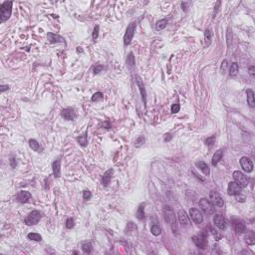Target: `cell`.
I'll return each instance as SVG.
<instances>
[{
  "label": "cell",
  "mask_w": 255,
  "mask_h": 255,
  "mask_svg": "<svg viewBox=\"0 0 255 255\" xmlns=\"http://www.w3.org/2000/svg\"><path fill=\"white\" fill-rule=\"evenodd\" d=\"M136 82H137V86H138L140 95H142V98H143V103H145V106L146 105V89H145V86H143V83L142 79L139 77V76H136Z\"/></svg>",
  "instance_id": "5bb4252c"
},
{
  "label": "cell",
  "mask_w": 255,
  "mask_h": 255,
  "mask_svg": "<svg viewBox=\"0 0 255 255\" xmlns=\"http://www.w3.org/2000/svg\"><path fill=\"white\" fill-rule=\"evenodd\" d=\"M151 231L155 236H159V235H161L162 233V228L158 223H153L152 227H151Z\"/></svg>",
  "instance_id": "484cf974"
},
{
  "label": "cell",
  "mask_w": 255,
  "mask_h": 255,
  "mask_svg": "<svg viewBox=\"0 0 255 255\" xmlns=\"http://www.w3.org/2000/svg\"><path fill=\"white\" fill-rule=\"evenodd\" d=\"M192 241L194 243L197 245V247L201 248V249H205L207 245V241H206V235H205L204 232L198 234V235H194L192 236Z\"/></svg>",
  "instance_id": "5b68a950"
},
{
  "label": "cell",
  "mask_w": 255,
  "mask_h": 255,
  "mask_svg": "<svg viewBox=\"0 0 255 255\" xmlns=\"http://www.w3.org/2000/svg\"><path fill=\"white\" fill-rule=\"evenodd\" d=\"M127 64L129 65L130 67H133L134 65H135V57H134V54H133V53H130L129 56H128Z\"/></svg>",
  "instance_id": "d590c367"
},
{
  "label": "cell",
  "mask_w": 255,
  "mask_h": 255,
  "mask_svg": "<svg viewBox=\"0 0 255 255\" xmlns=\"http://www.w3.org/2000/svg\"><path fill=\"white\" fill-rule=\"evenodd\" d=\"M247 95V104L249 105V107L253 108L255 106V97H254V92L251 89H248L246 91Z\"/></svg>",
  "instance_id": "7402d4cb"
},
{
  "label": "cell",
  "mask_w": 255,
  "mask_h": 255,
  "mask_svg": "<svg viewBox=\"0 0 255 255\" xmlns=\"http://www.w3.org/2000/svg\"><path fill=\"white\" fill-rule=\"evenodd\" d=\"M12 1H5L0 6V21L5 22L11 16Z\"/></svg>",
  "instance_id": "7a4b0ae2"
},
{
  "label": "cell",
  "mask_w": 255,
  "mask_h": 255,
  "mask_svg": "<svg viewBox=\"0 0 255 255\" xmlns=\"http://www.w3.org/2000/svg\"><path fill=\"white\" fill-rule=\"evenodd\" d=\"M163 216H165V221L171 225L172 231L175 233L178 231V224H176V217H175V210L171 206H168V205H165L163 207Z\"/></svg>",
  "instance_id": "6da1fadb"
},
{
  "label": "cell",
  "mask_w": 255,
  "mask_h": 255,
  "mask_svg": "<svg viewBox=\"0 0 255 255\" xmlns=\"http://www.w3.org/2000/svg\"><path fill=\"white\" fill-rule=\"evenodd\" d=\"M232 225H233L234 230L237 232V233H242V232L245 231V224L242 221L239 219H232Z\"/></svg>",
  "instance_id": "ac0fdd59"
},
{
  "label": "cell",
  "mask_w": 255,
  "mask_h": 255,
  "mask_svg": "<svg viewBox=\"0 0 255 255\" xmlns=\"http://www.w3.org/2000/svg\"><path fill=\"white\" fill-rule=\"evenodd\" d=\"M249 74L251 75V76H254V74H255V67L251 66L249 68Z\"/></svg>",
  "instance_id": "7dc6e473"
},
{
  "label": "cell",
  "mask_w": 255,
  "mask_h": 255,
  "mask_svg": "<svg viewBox=\"0 0 255 255\" xmlns=\"http://www.w3.org/2000/svg\"><path fill=\"white\" fill-rule=\"evenodd\" d=\"M27 237H28V239L34 240V241H41V239H42L41 235L38 234V233H35V232H31V233H29L27 235Z\"/></svg>",
  "instance_id": "1f68e13d"
},
{
  "label": "cell",
  "mask_w": 255,
  "mask_h": 255,
  "mask_svg": "<svg viewBox=\"0 0 255 255\" xmlns=\"http://www.w3.org/2000/svg\"><path fill=\"white\" fill-rule=\"evenodd\" d=\"M112 175H113V169L109 168L108 171H106L104 172L103 178H102V182L104 186H108L110 184L111 179H112Z\"/></svg>",
  "instance_id": "d6986e66"
},
{
  "label": "cell",
  "mask_w": 255,
  "mask_h": 255,
  "mask_svg": "<svg viewBox=\"0 0 255 255\" xmlns=\"http://www.w3.org/2000/svg\"><path fill=\"white\" fill-rule=\"evenodd\" d=\"M245 241L247 242V244L253 245L255 243V234L253 231H248L246 236H245Z\"/></svg>",
  "instance_id": "d4e9b609"
},
{
  "label": "cell",
  "mask_w": 255,
  "mask_h": 255,
  "mask_svg": "<svg viewBox=\"0 0 255 255\" xmlns=\"http://www.w3.org/2000/svg\"><path fill=\"white\" fill-rule=\"evenodd\" d=\"M233 178H234L235 182H237V184L242 186V187H246V186L248 185L247 176L239 171L233 172Z\"/></svg>",
  "instance_id": "52a82bcc"
},
{
  "label": "cell",
  "mask_w": 255,
  "mask_h": 255,
  "mask_svg": "<svg viewBox=\"0 0 255 255\" xmlns=\"http://www.w3.org/2000/svg\"><path fill=\"white\" fill-rule=\"evenodd\" d=\"M92 197V194H91L90 190H84L83 191V198L85 200H89Z\"/></svg>",
  "instance_id": "f35d334b"
},
{
  "label": "cell",
  "mask_w": 255,
  "mask_h": 255,
  "mask_svg": "<svg viewBox=\"0 0 255 255\" xmlns=\"http://www.w3.org/2000/svg\"><path fill=\"white\" fill-rule=\"evenodd\" d=\"M29 146H30V148L33 150L34 152L40 153L42 151V148H41L40 143H39L36 140H29Z\"/></svg>",
  "instance_id": "cb8c5ba5"
},
{
  "label": "cell",
  "mask_w": 255,
  "mask_h": 255,
  "mask_svg": "<svg viewBox=\"0 0 255 255\" xmlns=\"http://www.w3.org/2000/svg\"><path fill=\"white\" fill-rule=\"evenodd\" d=\"M61 116L67 121H72L76 118V112L73 109H64L61 112Z\"/></svg>",
  "instance_id": "e0dca14e"
},
{
  "label": "cell",
  "mask_w": 255,
  "mask_h": 255,
  "mask_svg": "<svg viewBox=\"0 0 255 255\" xmlns=\"http://www.w3.org/2000/svg\"><path fill=\"white\" fill-rule=\"evenodd\" d=\"M82 250L84 251L85 253H91L92 252V244L90 242H85L82 244Z\"/></svg>",
  "instance_id": "d6a6232c"
},
{
  "label": "cell",
  "mask_w": 255,
  "mask_h": 255,
  "mask_svg": "<svg viewBox=\"0 0 255 255\" xmlns=\"http://www.w3.org/2000/svg\"><path fill=\"white\" fill-rule=\"evenodd\" d=\"M238 70H239V66H238V64L236 63V62L232 63L231 66H230V69H229L230 76H235V75L238 73Z\"/></svg>",
  "instance_id": "f1b7e54d"
},
{
  "label": "cell",
  "mask_w": 255,
  "mask_h": 255,
  "mask_svg": "<svg viewBox=\"0 0 255 255\" xmlns=\"http://www.w3.org/2000/svg\"><path fill=\"white\" fill-rule=\"evenodd\" d=\"M228 66V64H227V61L226 60H223L222 61V63H221V71H225L226 70V68Z\"/></svg>",
  "instance_id": "ee69618b"
},
{
  "label": "cell",
  "mask_w": 255,
  "mask_h": 255,
  "mask_svg": "<svg viewBox=\"0 0 255 255\" xmlns=\"http://www.w3.org/2000/svg\"><path fill=\"white\" fill-rule=\"evenodd\" d=\"M209 199H210V202L214 205V206L221 207V206H223V204H224L223 199L221 198L220 194H218L216 190L210 191V194H209Z\"/></svg>",
  "instance_id": "8992f818"
},
{
  "label": "cell",
  "mask_w": 255,
  "mask_h": 255,
  "mask_svg": "<svg viewBox=\"0 0 255 255\" xmlns=\"http://www.w3.org/2000/svg\"><path fill=\"white\" fill-rule=\"evenodd\" d=\"M222 156H223V150H222V149L218 150L217 152H215V153L213 155V158H212V161H211L212 165H213V166L216 165L217 163L221 161Z\"/></svg>",
  "instance_id": "44dd1931"
},
{
  "label": "cell",
  "mask_w": 255,
  "mask_h": 255,
  "mask_svg": "<svg viewBox=\"0 0 255 255\" xmlns=\"http://www.w3.org/2000/svg\"><path fill=\"white\" fill-rule=\"evenodd\" d=\"M211 39H212V34H211V31L206 29L204 32V40H205V45L208 46L209 44H210L211 42Z\"/></svg>",
  "instance_id": "4dcf8cb0"
},
{
  "label": "cell",
  "mask_w": 255,
  "mask_h": 255,
  "mask_svg": "<svg viewBox=\"0 0 255 255\" xmlns=\"http://www.w3.org/2000/svg\"><path fill=\"white\" fill-rule=\"evenodd\" d=\"M31 197H32V195H31L30 192L21 190V191L18 192L17 197H16V199H17L19 202H21V203H26V202H28L29 200H30Z\"/></svg>",
  "instance_id": "9a60e30c"
},
{
  "label": "cell",
  "mask_w": 255,
  "mask_h": 255,
  "mask_svg": "<svg viewBox=\"0 0 255 255\" xmlns=\"http://www.w3.org/2000/svg\"><path fill=\"white\" fill-rule=\"evenodd\" d=\"M103 69H104V66H103V65H97V66L94 68V74L100 73V72L102 71Z\"/></svg>",
  "instance_id": "b9f144b4"
},
{
  "label": "cell",
  "mask_w": 255,
  "mask_h": 255,
  "mask_svg": "<svg viewBox=\"0 0 255 255\" xmlns=\"http://www.w3.org/2000/svg\"><path fill=\"white\" fill-rule=\"evenodd\" d=\"M137 217H138L140 220L145 218V204H140L139 206L138 211H137Z\"/></svg>",
  "instance_id": "83f0119b"
},
{
  "label": "cell",
  "mask_w": 255,
  "mask_h": 255,
  "mask_svg": "<svg viewBox=\"0 0 255 255\" xmlns=\"http://www.w3.org/2000/svg\"><path fill=\"white\" fill-rule=\"evenodd\" d=\"M47 39L50 43H65V39L62 36L55 33H51V32H49L47 34Z\"/></svg>",
  "instance_id": "2e32d148"
},
{
  "label": "cell",
  "mask_w": 255,
  "mask_h": 255,
  "mask_svg": "<svg viewBox=\"0 0 255 255\" xmlns=\"http://www.w3.org/2000/svg\"><path fill=\"white\" fill-rule=\"evenodd\" d=\"M199 205H200L202 210L208 215L212 214L214 212V205L211 203L210 200H208L206 198H201L199 200Z\"/></svg>",
  "instance_id": "ba28073f"
},
{
  "label": "cell",
  "mask_w": 255,
  "mask_h": 255,
  "mask_svg": "<svg viewBox=\"0 0 255 255\" xmlns=\"http://www.w3.org/2000/svg\"><path fill=\"white\" fill-rule=\"evenodd\" d=\"M66 227L68 228V229H71V228L74 227V219L72 217L68 218V219L66 220Z\"/></svg>",
  "instance_id": "8d00e7d4"
},
{
  "label": "cell",
  "mask_w": 255,
  "mask_h": 255,
  "mask_svg": "<svg viewBox=\"0 0 255 255\" xmlns=\"http://www.w3.org/2000/svg\"><path fill=\"white\" fill-rule=\"evenodd\" d=\"M197 168L200 169V171L203 172V174L205 175H209V174H210V169H209V166L206 162H199L197 163Z\"/></svg>",
  "instance_id": "603a6c76"
},
{
  "label": "cell",
  "mask_w": 255,
  "mask_h": 255,
  "mask_svg": "<svg viewBox=\"0 0 255 255\" xmlns=\"http://www.w3.org/2000/svg\"><path fill=\"white\" fill-rule=\"evenodd\" d=\"M99 26H96V27L94 28V31H93V39L94 40H96L98 38V35H99Z\"/></svg>",
  "instance_id": "60d3db41"
},
{
  "label": "cell",
  "mask_w": 255,
  "mask_h": 255,
  "mask_svg": "<svg viewBox=\"0 0 255 255\" xmlns=\"http://www.w3.org/2000/svg\"><path fill=\"white\" fill-rule=\"evenodd\" d=\"M78 143H80L82 146H86L87 143H88V137H87V132L84 133L83 135L80 136L79 138H77Z\"/></svg>",
  "instance_id": "4316f807"
},
{
  "label": "cell",
  "mask_w": 255,
  "mask_h": 255,
  "mask_svg": "<svg viewBox=\"0 0 255 255\" xmlns=\"http://www.w3.org/2000/svg\"><path fill=\"white\" fill-rule=\"evenodd\" d=\"M215 139H216L215 135H213V136H211V137H209V138H207L206 140H205V143H206V146H209V148H211V146L214 145Z\"/></svg>",
  "instance_id": "e575fe53"
},
{
  "label": "cell",
  "mask_w": 255,
  "mask_h": 255,
  "mask_svg": "<svg viewBox=\"0 0 255 255\" xmlns=\"http://www.w3.org/2000/svg\"><path fill=\"white\" fill-rule=\"evenodd\" d=\"M77 52H83V49H82V47H78L77 48Z\"/></svg>",
  "instance_id": "681fc988"
},
{
  "label": "cell",
  "mask_w": 255,
  "mask_h": 255,
  "mask_svg": "<svg viewBox=\"0 0 255 255\" xmlns=\"http://www.w3.org/2000/svg\"><path fill=\"white\" fill-rule=\"evenodd\" d=\"M179 110H181V106H179V104L176 103V104H174L172 106V113H174V114L178 113Z\"/></svg>",
  "instance_id": "ab89813d"
},
{
  "label": "cell",
  "mask_w": 255,
  "mask_h": 255,
  "mask_svg": "<svg viewBox=\"0 0 255 255\" xmlns=\"http://www.w3.org/2000/svg\"><path fill=\"white\" fill-rule=\"evenodd\" d=\"M178 221L179 223L184 226H188L190 224V220L188 218V215L186 214V212L184 210H178Z\"/></svg>",
  "instance_id": "7c38bea8"
},
{
  "label": "cell",
  "mask_w": 255,
  "mask_h": 255,
  "mask_svg": "<svg viewBox=\"0 0 255 255\" xmlns=\"http://www.w3.org/2000/svg\"><path fill=\"white\" fill-rule=\"evenodd\" d=\"M41 212L38 210H33L32 212H30L27 217L25 218V223L27 225H35L37 224L41 219Z\"/></svg>",
  "instance_id": "277c9868"
},
{
  "label": "cell",
  "mask_w": 255,
  "mask_h": 255,
  "mask_svg": "<svg viewBox=\"0 0 255 255\" xmlns=\"http://www.w3.org/2000/svg\"><path fill=\"white\" fill-rule=\"evenodd\" d=\"M240 165L243 171L246 172H251L253 171V162L247 156H242L240 159Z\"/></svg>",
  "instance_id": "8fae6325"
},
{
  "label": "cell",
  "mask_w": 255,
  "mask_h": 255,
  "mask_svg": "<svg viewBox=\"0 0 255 255\" xmlns=\"http://www.w3.org/2000/svg\"><path fill=\"white\" fill-rule=\"evenodd\" d=\"M143 143H145V138H143V137H139V138L136 140L135 146H137V148H139V146H142Z\"/></svg>",
  "instance_id": "74e56055"
},
{
  "label": "cell",
  "mask_w": 255,
  "mask_h": 255,
  "mask_svg": "<svg viewBox=\"0 0 255 255\" xmlns=\"http://www.w3.org/2000/svg\"><path fill=\"white\" fill-rule=\"evenodd\" d=\"M136 29H137V23L135 21L134 22H131L128 26L127 30H126V33L124 35V44L126 45H130L131 42H132L134 36H135V32H136Z\"/></svg>",
  "instance_id": "3957f363"
},
{
  "label": "cell",
  "mask_w": 255,
  "mask_h": 255,
  "mask_svg": "<svg viewBox=\"0 0 255 255\" xmlns=\"http://www.w3.org/2000/svg\"><path fill=\"white\" fill-rule=\"evenodd\" d=\"M166 25H168V20L166 19H162V20L156 22V30H162V29H165L166 27Z\"/></svg>",
  "instance_id": "f546056e"
},
{
  "label": "cell",
  "mask_w": 255,
  "mask_h": 255,
  "mask_svg": "<svg viewBox=\"0 0 255 255\" xmlns=\"http://www.w3.org/2000/svg\"><path fill=\"white\" fill-rule=\"evenodd\" d=\"M52 168H53V174L55 178H60L61 175V161L60 159H57L53 162V165H52Z\"/></svg>",
  "instance_id": "ffe728a7"
},
{
  "label": "cell",
  "mask_w": 255,
  "mask_h": 255,
  "mask_svg": "<svg viewBox=\"0 0 255 255\" xmlns=\"http://www.w3.org/2000/svg\"><path fill=\"white\" fill-rule=\"evenodd\" d=\"M213 222H214V224L216 225V226L219 228V229H221V230H223V229L226 228V221H225L224 217L222 216V215H220V214L214 215Z\"/></svg>",
  "instance_id": "4fadbf2b"
},
{
  "label": "cell",
  "mask_w": 255,
  "mask_h": 255,
  "mask_svg": "<svg viewBox=\"0 0 255 255\" xmlns=\"http://www.w3.org/2000/svg\"><path fill=\"white\" fill-rule=\"evenodd\" d=\"M10 165H11L12 168H16V165H17V162H16V159H14V158H11V159H10Z\"/></svg>",
  "instance_id": "7bdbcfd3"
},
{
  "label": "cell",
  "mask_w": 255,
  "mask_h": 255,
  "mask_svg": "<svg viewBox=\"0 0 255 255\" xmlns=\"http://www.w3.org/2000/svg\"><path fill=\"white\" fill-rule=\"evenodd\" d=\"M242 189H243V187L241 185L238 184L237 182L231 181V182H229V184H228L227 191H228V194L229 195H238V194H241Z\"/></svg>",
  "instance_id": "9c48e42d"
},
{
  "label": "cell",
  "mask_w": 255,
  "mask_h": 255,
  "mask_svg": "<svg viewBox=\"0 0 255 255\" xmlns=\"http://www.w3.org/2000/svg\"><path fill=\"white\" fill-rule=\"evenodd\" d=\"M103 99H104V95L101 92L95 93L92 96V101H93V102H99V101H102Z\"/></svg>",
  "instance_id": "836d02e7"
},
{
  "label": "cell",
  "mask_w": 255,
  "mask_h": 255,
  "mask_svg": "<svg viewBox=\"0 0 255 255\" xmlns=\"http://www.w3.org/2000/svg\"><path fill=\"white\" fill-rule=\"evenodd\" d=\"M8 89H9V87L7 86V85H2V86L0 87V91H1V93H3L4 91L8 90Z\"/></svg>",
  "instance_id": "bcb514c9"
},
{
  "label": "cell",
  "mask_w": 255,
  "mask_h": 255,
  "mask_svg": "<svg viewBox=\"0 0 255 255\" xmlns=\"http://www.w3.org/2000/svg\"><path fill=\"white\" fill-rule=\"evenodd\" d=\"M232 37H230V28L227 29V45L230 46V41H231Z\"/></svg>",
  "instance_id": "f6af8a7d"
},
{
  "label": "cell",
  "mask_w": 255,
  "mask_h": 255,
  "mask_svg": "<svg viewBox=\"0 0 255 255\" xmlns=\"http://www.w3.org/2000/svg\"><path fill=\"white\" fill-rule=\"evenodd\" d=\"M172 139V135H169V134H168V135H165V140L166 142V140H169Z\"/></svg>",
  "instance_id": "c3c4849f"
},
{
  "label": "cell",
  "mask_w": 255,
  "mask_h": 255,
  "mask_svg": "<svg viewBox=\"0 0 255 255\" xmlns=\"http://www.w3.org/2000/svg\"><path fill=\"white\" fill-rule=\"evenodd\" d=\"M189 214H190L191 219L194 220L197 224H200L203 221V215H202V212L197 208H191L189 210Z\"/></svg>",
  "instance_id": "30bf717a"
}]
</instances>
